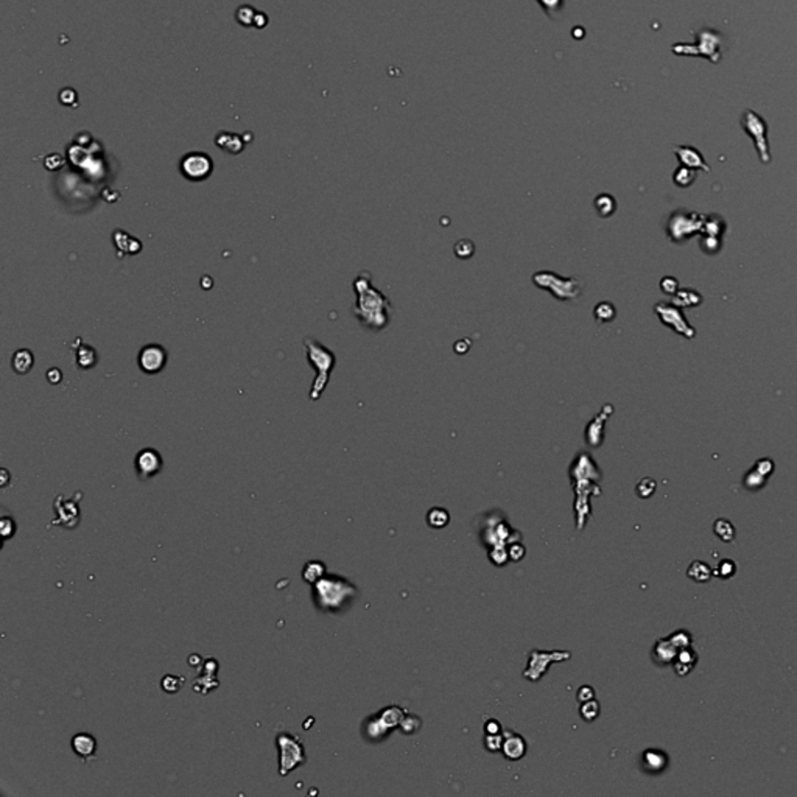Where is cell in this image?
Masks as SVG:
<instances>
[{"label":"cell","mask_w":797,"mask_h":797,"mask_svg":"<svg viewBox=\"0 0 797 797\" xmlns=\"http://www.w3.org/2000/svg\"><path fill=\"white\" fill-rule=\"evenodd\" d=\"M354 290L357 294V303L354 307V315L365 329L380 332L388 327L392 304L386 296L372 285L371 273L361 271L355 277Z\"/></svg>","instance_id":"6da1fadb"},{"label":"cell","mask_w":797,"mask_h":797,"mask_svg":"<svg viewBox=\"0 0 797 797\" xmlns=\"http://www.w3.org/2000/svg\"><path fill=\"white\" fill-rule=\"evenodd\" d=\"M357 589L347 579L338 575H325L313 584L312 596L315 606L323 612H338L351 603Z\"/></svg>","instance_id":"7a4b0ae2"},{"label":"cell","mask_w":797,"mask_h":797,"mask_svg":"<svg viewBox=\"0 0 797 797\" xmlns=\"http://www.w3.org/2000/svg\"><path fill=\"white\" fill-rule=\"evenodd\" d=\"M304 347L307 352V360H309L313 370L316 371L315 382L312 385L309 397L310 401H319V397L323 396L324 390L327 388L330 374L334 371L336 363V357L329 347H325L324 344L315 340L313 336L304 338Z\"/></svg>","instance_id":"3957f363"},{"label":"cell","mask_w":797,"mask_h":797,"mask_svg":"<svg viewBox=\"0 0 797 797\" xmlns=\"http://www.w3.org/2000/svg\"><path fill=\"white\" fill-rule=\"evenodd\" d=\"M531 281L537 288L545 290L554 299L563 303L575 301L583 294V282L578 277H563L553 271L542 270L534 273Z\"/></svg>","instance_id":"277c9868"},{"label":"cell","mask_w":797,"mask_h":797,"mask_svg":"<svg viewBox=\"0 0 797 797\" xmlns=\"http://www.w3.org/2000/svg\"><path fill=\"white\" fill-rule=\"evenodd\" d=\"M276 746L279 751V774L288 776L296 768L305 765L307 754L303 740L292 732H281L276 736Z\"/></svg>","instance_id":"5b68a950"},{"label":"cell","mask_w":797,"mask_h":797,"mask_svg":"<svg viewBox=\"0 0 797 797\" xmlns=\"http://www.w3.org/2000/svg\"><path fill=\"white\" fill-rule=\"evenodd\" d=\"M179 167L184 178L193 181V183H198V181L209 178V174L214 170V162L206 153L193 152L184 156Z\"/></svg>","instance_id":"8992f818"},{"label":"cell","mask_w":797,"mask_h":797,"mask_svg":"<svg viewBox=\"0 0 797 797\" xmlns=\"http://www.w3.org/2000/svg\"><path fill=\"white\" fill-rule=\"evenodd\" d=\"M78 503H80V498H75V495L72 498H64L59 495L55 503H53V508H55L57 512V517L52 522L53 527H64L70 529L77 528L81 517Z\"/></svg>","instance_id":"52a82bcc"},{"label":"cell","mask_w":797,"mask_h":797,"mask_svg":"<svg viewBox=\"0 0 797 797\" xmlns=\"http://www.w3.org/2000/svg\"><path fill=\"white\" fill-rule=\"evenodd\" d=\"M741 125L747 134L752 136L754 141H756L758 153H760V156H762L763 162H768L769 153H768V145H766V123L763 122V119L754 111L747 110V111H745V114H743Z\"/></svg>","instance_id":"ba28073f"},{"label":"cell","mask_w":797,"mask_h":797,"mask_svg":"<svg viewBox=\"0 0 797 797\" xmlns=\"http://www.w3.org/2000/svg\"><path fill=\"white\" fill-rule=\"evenodd\" d=\"M134 466L139 478L145 481L153 478V476L161 472L162 466H164V461H162V456L158 450L152 449V447H147V449H142L136 455Z\"/></svg>","instance_id":"9c48e42d"},{"label":"cell","mask_w":797,"mask_h":797,"mask_svg":"<svg viewBox=\"0 0 797 797\" xmlns=\"http://www.w3.org/2000/svg\"><path fill=\"white\" fill-rule=\"evenodd\" d=\"M137 363L145 374H158L167 363V351L159 344H147L139 352Z\"/></svg>","instance_id":"30bf717a"},{"label":"cell","mask_w":797,"mask_h":797,"mask_svg":"<svg viewBox=\"0 0 797 797\" xmlns=\"http://www.w3.org/2000/svg\"><path fill=\"white\" fill-rule=\"evenodd\" d=\"M614 408L611 403H606L605 407L600 410V413H598L594 419L589 422L587 428H585V443H587L590 447H600L603 439H605V424L609 416L612 414Z\"/></svg>","instance_id":"8fae6325"},{"label":"cell","mask_w":797,"mask_h":797,"mask_svg":"<svg viewBox=\"0 0 797 797\" xmlns=\"http://www.w3.org/2000/svg\"><path fill=\"white\" fill-rule=\"evenodd\" d=\"M216 672H219V662L216 659H206L203 662L201 673L193 682V690L196 693L206 696L212 690L219 687V679H216Z\"/></svg>","instance_id":"7c38bea8"},{"label":"cell","mask_w":797,"mask_h":797,"mask_svg":"<svg viewBox=\"0 0 797 797\" xmlns=\"http://www.w3.org/2000/svg\"><path fill=\"white\" fill-rule=\"evenodd\" d=\"M70 745H72V751L75 752V756L80 760H83V762H88V760L92 758L97 752L95 736L88 734V732L77 734L74 738H72Z\"/></svg>","instance_id":"4fadbf2b"},{"label":"cell","mask_w":797,"mask_h":797,"mask_svg":"<svg viewBox=\"0 0 797 797\" xmlns=\"http://www.w3.org/2000/svg\"><path fill=\"white\" fill-rule=\"evenodd\" d=\"M502 752L511 762L521 760L527 754V741L516 732H503Z\"/></svg>","instance_id":"5bb4252c"},{"label":"cell","mask_w":797,"mask_h":797,"mask_svg":"<svg viewBox=\"0 0 797 797\" xmlns=\"http://www.w3.org/2000/svg\"><path fill=\"white\" fill-rule=\"evenodd\" d=\"M34 365V357L32 351H28V349H19V351H16L13 359H11V366H13L14 372L21 374H28L32 371V367Z\"/></svg>","instance_id":"9a60e30c"},{"label":"cell","mask_w":797,"mask_h":797,"mask_svg":"<svg viewBox=\"0 0 797 797\" xmlns=\"http://www.w3.org/2000/svg\"><path fill=\"white\" fill-rule=\"evenodd\" d=\"M594 206L596 214L601 216V219H609V216H612L615 210H617V201H615V198L612 195H609V193H600V195L595 196L594 199Z\"/></svg>","instance_id":"2e32d148"},{"label":"cell","mask_w":797,"mask_h":797,"mask_svg":"<svg viewBox=\"0 0 797 797\" xmlns=\"http://www.w3.org/2000/svg\"><path fill=\"white\" fill-rule=\"evenodd\" d=\"M390 727L386 726V724L382 721V718L379 715L377 716H372L365 723V736L366 738H370L371 741H377L388 734Z\"/></svg>","instance_id":"e0dca14e"},{"label":"cell","mask_w":797,"mask_h":797,"mask_svg":"<svg viewBox=\"0 0 797 797\" xmlns=\"http://www.w3.org/2000/svg\"><path fill=\"white\" fill-rule=\"evenodd\" d=\"M676 154L679 156L682 164H685L687 167H690V168L692 167H701V168H704V170H709L707 165L704 164L701 154H699L694 148L678 147L676 148Z\"/></svg>","instance_id":"ac0fdd59"},{"label":"cell","mask_w":797,"mask_h":797,"mask_svg":"<svg viewBox=\"0 0 797 797\" xmlns=\"http://www.w3.org/2000/svg\"><path fill=\"white\" fill-rule=\"evenodd\" d=\"M325 575H327V573H325V565L321 563V561H316V559L309 561V563H307L303 569L304 581L309 583V584L318 583L319 579Z\"/></svg>","instance_id":"d6986e66"},{"label":"cell","mask_w":797,"mask_h":797,"mask_svg":"<svg viewBox=\"0 0 797 797\" xmlns=\"http://www.w3.org/2000/svg\"><path fill=\"white\" fill-rule=\"evenodd\" d=\"M97 363V352L94 347L88 346V344H81L77 351V365L80 370H90Z\"/></svg>","instance_id":"ffe728a7"},{"label":"cell","mask_w":797,"mask_h":797,"mask_svg":"<svg viewBox=\"0 0 797 797\" xmlns=\"http://www.w3.org/2000/svg\"><path fill=\"white\" fill-rule=\"evenodd\" d=\"M594 316H595V321L596 323H611L617 316V310H615V307L612 303H609V301H603V303H598L594 309Z\"/></svg>","instance_id":"44dd1931"},{"label":"cell","mask_w":797,"mask_h":797,"mask_svg":"<svg viewBox=\"0 0 797 797\" xmlns=\"http://www.w3.org/2000/svg\"><path fill=\"white\" fill-rule=\"evenodd\" d=\"M216 145H219L220 148L226 150V152L232 153V154L240 153L241 148H243V143H241L240 137L235 136V134H228V132L216 137Z\"/></svg>","instance_id":"7402d4cb"},{"label":"cell","mask_w":797,"mask_h":797,"mask_svg":"<svg viewBox=\"0 0 797 797\" xmlns=\"http://www.w3.org/2000/svg\"><path fill=\"white\" fill-rule=\"evenodd\" d=\"M688 576L698 583H707L712 576V570L701 561H693L692 565L688 567Z\"/></svg>","instance_id":"603a6c76"},{"label":"cell","mask_w":797,"mask_h":797,"mask_svg":"<svg viewBox=\"0 0 797 797\" xmlns=\"http://www.w3.org/2000/svg\"><path fill=\"white\" fill-rule=\"evenodd\" d=\"M643 762L649 771H662L667 765V757L660 751H646Z\"/></svg>","instance_id":"cb8c5ba5"},{"label":"cell","mask_w":797,"mask_h":797,"mask_svg":"<svg viewBox=\"0 0 797 797\" xmlns=\"http://www.w3.org/2000/svg\"><path fill=\"white\" fill-rule=\"evenodd\" d=\"M403 715H405V712H403L402 709L396 707V705H394V707L385 709V710H382V714H379V716L382 718V721H383L390 729L397 727L398 724H401Z\"/></svg>","instance_id":"d4e9b609"},{"label":"cell","mask_w":797,"mask_h":797,"mask_svg":"<svg viewBox=\"0 0 797 797\" xmlns=\"http://www.w3.org/2000/svg\"><path fill=\"white\" fill-rule=\"evenodd\" d=\"M450 521V514L447 510L443 508H433L427 514V522L432 528H443Z\"/></svg>","instance_id":"484cf974"},{"label":"cell","mask_w":797,"mask_h":797,"mask_svg":"<svg viewBox=\"0 0 797 797\" xmlns=\"http://www.w3.org/2000/svg\"><path fill=\"white\" fill-rule=\"evenodd\" d=\"M184 685V678L183 676H178V674H167L164 676V679L161 680V688L168 694H173V693H178L181 688Z\"/></svg>","instance_id":"4316f807"},{"label":"cell","mask_w":797,"mask_h":797,"mask_svg":"<svg viewBox=\"0 0 797 797\" xmlns=\"http://www.w3.org/2000/svg\"><path fill=\"white\" fill-rule=\"evenodd\" d=\"M714 529H715L716 536L720 537V539H723L724 542H730V541L735 539V528L732 527V523L726 521V518H718V521L715 522Z\"/></svg>","instance_id":"83f0119b"},{"label":"cell","mask_w":797,"mask_h":797,"mask_svg":"<svg viewBox=\"0 0 797 797\" xmlns=\"http://www.w3.org/2000/svg\"><path fill=\"white\" fill-rule=\"evenodd\" d=\"M421 726H422L421 718L416 716V715H412V714H408V715L405 714V715H403L401 724H398V727H401V730H402V732L405 734V735H413V734H416V732H418V730L421 729Z\"/></svg>","instance_id":"f1b7e54d"},{"label":"cell","mask_w":797,"mask_h":797,"mask_svg":"<svg viewBox=\"0 0 797 797\" xmlns=\"http://www.w3.org/2000/svg\"><path fill=\"white\" fill-rule=\"evenodd\" d=\"M579 712H581V716L584 718V720L590 723V721L596 720L598 715H600V704H598V701L594 698V699H590V701L583 703L581 710Z\"/></svg>","instance_id":"f546056e"},{"label":"cell","mask_w":797,"mask_h":797,"mask_svg":"<svg viewBox=\"0 0 797 797\" xmlns=\"http://www.w3.org/2000/svg\"><path fill=\"white\" fill-rule=\"evenodd\" d=\"M454 250H455V254L458 259H470L475 252V245L472 243V240L463 239V240L458 241Z\"/></svg>","instance_id":"4dcf8cb0"},{"label":"cell","mask_w":797,"mask_h":797,"mask_svg":"<svg viewBox=\"0 0 797 797\" xmlns=\"http://www.w3.org/2000/svg\"><path fill=\"white\" fill-rule=\"evenodd\" d=\"M485 746L489 752H498L502 751L503 746V735L502 734H486L485 736Z\"/></svg>","instance_id":"1f68e13d"},{"label":"cell","mask_w":797,"mask_h":797,"mask_svg":"<svg viewBox=\"0 0 797 797\" xmlns=\"http://www.w3.org/2000/svg\"><path fill=\"white\" fill-rule=\"evenodd\" d=\"M656 491V483L651 480V478H645L638 483L637 486V494L640 495L642 498H648L653 495V492Z\"/></svg>","instance_id":"d6a6232c"},{"label":"cell","mask_w":797,"mask_h":797,"mask_svg":"<svg viewBox=\"0 0 797 797\" xmlns=\"http://www.w3.org/2000/svg\"><path fill=\"white\" fill-rule=\"evenodd\" d=\"M0 529H2V536H3V539H5V541L10 539V537L13 536V534H14V531H16L14 518L7 517V516L2 517V521H0Z\"/></svg>","instance_id":"836d02e7"},{"label":"cell","mask_w":797,"mask_h":797,"mask_svg":"<svg viewBox=\"0 0 797 797\" xmlns=\"http://www.w3.org/2000/svg\"><path fill=\"white\" fill-rule=\"evenodd\" d=\"M735 570H736V567L732 564V561L724 559L720 565V570H718V576L730 578L735 573Z\"/></svg>","instance_id":"e575fe53"},{"label":"cell","mask_w":797,"mask_h":797,"mask_svg":"<svg viewBox=\"0 0 797 797\" xmlns=\"http://www.w3.org/2000/svg\"><path fill=\"white\" fill-rule=\"evenodd\" d=\"M508 556H510V559L518 563V561L525 556V548L521 545V543H512V545L508 548Z\"/></svg>","instance_id":"d590c367"},{"label":"cell","mask_w":797,"mask_h":797,"mask_svg":"<svg viewBox=\"0 0 797 797\" xmlns=\"http://www.w3.org/2000/svg\"><path fill=\"white\" fill-rule=\"evenodd\" d=\"M508 558H510V556H508V552L503 550V548H495V550H492V553H491L492 563L497 564V565L505 564L506 559H508Z\"/></svg>","instance_id":"8d00e7d4"},{"label":"cell","mask_w":797,"mask_h":797,"mask_svg":"<svg viewBox=\"0 0 797 797\" xmlns=\"http://www.w3.org/2000/svg\"><path fill=\"white\" fill-rule=\"evenodd\" d=\"M595 698V692L594 688H590L589 685H584L578 690V701L585 703V701H590V699Z\"/></svg>","instance_id":"74e56055"},{"label":"cell","mask_w":797,"mask_h":797,"mask_svg":"<svg viewBox=\"0 0 797 797\" xmlns=\"http://www.w3.org/2000/svg\"><path fill=\"white\" fill-rule=\"evenodd\" d=\"M485 732L486 734H502V724H500L497 720H489L485 724Z\"/></svg>","instance_id":"f35d334b"},{"label":"cell","mask_w":797,"mask_h":797,"mask_svg":"<svg viewBox=\"0 0 797 797\" xmlns=\"http://www.w3.org/2000/svg\"><path fill=\"white\" fill-rule=\"evenodd\" d=\"M47 379H48V382H52V383L57 385V383L61 382L63 374H61V371L58 370V367H53V370H50V371L47 372Z\"/></svg>","instance_id":"ab89813d"}]
</instances>
